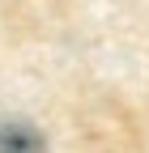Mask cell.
<instances>
[{
  "label": "cell",
  "instance_id": "obj_1",
  "mask_svg": "<svg viewBox=\"0 0 149 153\" xmlns=\"http://www.w3.org/2000/svg\"><path fill=\"white\" fill-rule=\"evenodd\" d=\"M0 153H47V140L30 119H0Z\"/></svg>",
  "mask_w": 149,
  "mask_h": 153
}]
</instances>
